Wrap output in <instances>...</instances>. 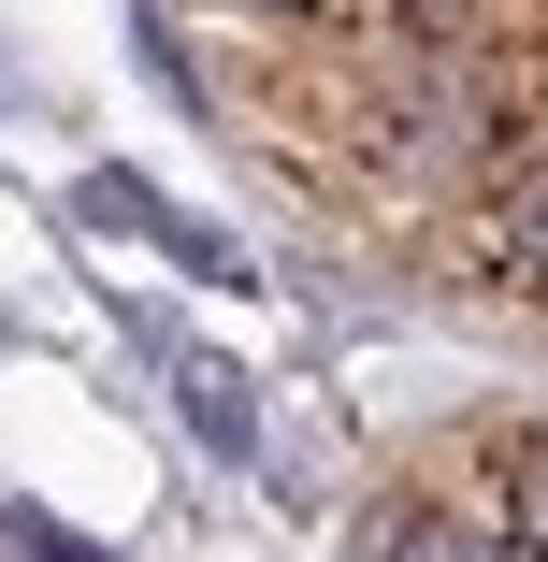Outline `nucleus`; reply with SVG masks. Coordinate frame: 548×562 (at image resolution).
Listing matches in <instances>:
<instances>
[{"instance_id": "1", "label": "nucleus", "mask_w": 548, "mask_h": 562, "mask_svg": "<svg viewBox=\"0 0 548 562\" xmlns=\"http://www.w3.org/2000/svg\"><path fill=\"white\" fill-rule=\"evenodd\" d=\"M174 418L216 447V462H246V447H260V418H246V375H232V361H174Z\"/></svg>"}, {"instance_id": "2", "label": "nucleus", "mask_w": 548, "mask_h": 562, "mask_svg": "<svg viewBox=\"0 0 548 562\" xmlns=\"http://www.w3.org/2000/svg\"><path fill=\"white\" fill-rule=\"evenodd\" d=\"M390 562H534V548L477 533V519H390Z\"/></svg>"}, {"instance_id": "3", "label": "nucleus", "mask_w": 548, "mask_h": 562, "mask_svg": "<svg viewBox=\"0 0 548 562\" xmlns=\"http://www.w3.org/2000/svg\"><path fill=\"white\" fill-rule=\"evenodd\" d=\"M491 246H505V274H519V289H548V173H519V188H505Z\"/></svg>"}, {"instance_id": "4", "label": "nucleus", "mask_w": 548, "mask_h": 562, "mask_svg": "<svg viewBox=\"0 0 548 562\" xmlns=\"http://www.w3.org/2000/svg\"><path fill=\"white\" fill-rule=\"evenodd\" d=\"M519 548L548 562V447H519Z\"/></svg>"}, {"instance_id": "5", "label": "nucleus", "mask_w": 548, "mask_h": 562, "mask_svg": "<svg viewBox=\"0 0 548 562\" xmlns=\"http://www.w3.org/2000/svg\"><path fill=\"white\" fill-rule=\"evenodd\" d=\"M15 562H101V548H58L44 519H15Z\"/></svg>"}, {"instance_id": "6", "label": "nucleus", "mask_w": 548, "mask_h": 562, "mask_svg": "<svg viewBox=\"0 0 548 562\" xmlns=\"http://www.w3.org/2000/svg\"><path fill=\"white\" fill-rule=\"evenodd\" d=\"M275 15H303V0H275Z\"/></svg>"}]
</instances>
